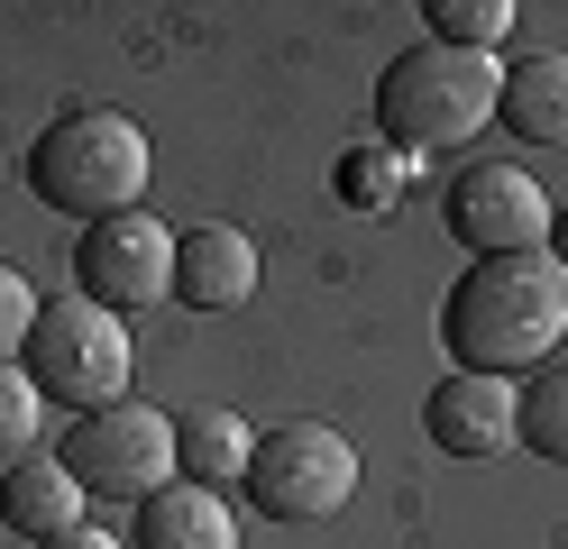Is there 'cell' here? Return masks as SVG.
<instances>
[{
  "label": "cell",
  "instance_id": "cell-6",
  "mask_svg": "<svg viewBox=\"0 0 568 549\" xmlns=\"http://www.w3.org/2000/svg\"><path fill=\"white\" fill-rule=\"evenodd\" d=\"M239 486L266 522H339L348 495H358V439L331 421H275L257 430Z\"/></svg>",
  "mask_w": 568,
  "mask_h": 549
},
{
  "label": "cell",
  "instance_id": "cell-4",
  "mask_svg": "<svg viewBox=\"0 0 568 549\" xmlns=\"http://www.w3.org/2000/svg\"><path fill=\"white\" fill-rule=\"evenodd\" d=\"M19 366H28V385H38L47 403H64V413H101V403H120L138 385V339H129V321L92 312L74 293V303H47L38 312Z\"/></svg>",
  "mask_w": 568,
  "mask_h": 549
},
{
  "label": "cell",
  "instance_id": "cell-12",
  "mask_svg": "<svg viewBox=\"0 0 568 549\" xmlns=\"http://www.w3.org/2000/svg\"><path fill=\"white\" fill-rule=\"evenodd\" d=\"M83 504H92V495L64 476V458H10V476H0V531H19V540L74 531Z\"/></svg>",
  "mask_w": 568,
  "mask_h": 549
},
{
  "label": "cell",
  "instance_id": "cell-17",
  "mask_svg": "<svg viewBox=\"0 0 568 549\" xmlns=\"http://www.w3.org/2000/svg\"><path fill=\"white\" fill-rule=\"evenodd\" d=\"M331 183H339V202H358V211H395L404 165H395V146H348Z\"/></svg>",
  "mask_w": 568,
  "mask_h": 549
},
{
  "label": "cell",
  "instance_id": "cell-20",
  "mask_svg": "<svg viewBox=\"0 0 568 549\" xmlns=\"http://www.w3.org/2000/svg\"><path fill=\"white\" fill-rule=\"evenodd\" d=\"M28 549H129L120 531H101V522H74V531H55V540H28Z\"/></svg>",
  "mask_w": 568,
  "mask_h": 549
},
{
  "label": "cell",
  "instance_id": "cell-19",
  "mask_svg": "<svg viewBox=\"0 0 568 549\" xmlns=\"http://www.w3.org/2000/svg\"><path fill=\"white\" fill-rule=\"evenodd\" d=\"M38 293H28V275L0 256V366H19V348H28V329H38Z\"/></svg>",
  "mask_w": 568,
  "mask_h": 549
},
{
  "label": "cell",
  "instance_id": "cell-16",
  "mask_svg": "<svg viewBox=\"0 0 568 549\" xmlns=\"http://www.w3.org/2000/svg\"><path fill=\"white\" fill-rule=\"evenodd\" d=\"M514 449L568 467V366H541V376L523 385V421H514Z\"/></svg>",
  "mask_w": 568,
  "mask_h": 549
},
{
  "label": "cell",
  "instance_id": "cell-11",
  "mask_svg": "<svg viewBox=\"0 0 568 549\" xmlns=\"http://www.w3.org/2000/svg\"><path fill=\"white\" fill-rule=\"evenodd\" d=\"M129 549H239V512L211 495V486H184V476H174L165 495L138 504Z\"/></svg>",
  "mask_w": 568,
  "mask_h": 549
},
{
  "label": "cell",
  "instance_id": "cell-15",
  "mask_svg": "<svg viewBox=\"0 0 568 549\" xmlns=\"http://www.w3.org/2000/svg\"><path fill=\"white\" fill-rule=\"evenodd\" d=\"M432 47H458V55H505V37H514V0H432Z\"/></svg>",
  "mask_w": 568,
  "mask_h": 549
},
{
  "label": "cell",
  "instance_id": "cell-7",
  "mask_svg": "<svg viewBox=\"0 0 568 549\" xmlns=\"http://www.w3.org/2000/svg\"><path fill=\"white\" fill-rule=\"evenodd\" d=\"M74 293L92 312H156L174 303V230L148 211H120V220H92V230L74 238Z\"/></svg>",
  "mask_w": 568,
  "mask_h": 549
},
{
  "label": "cell",
  "instance_id": "cell-8",
  "mask_svg": "<svg viewBox=\"0 0 568 549\" xmlns=\"http://www.w3.org/2000/svg\"><path fill=\"white\" fill-rule=\"evenodd\" d=\"M550 211H559V202L531 183V165L486 156V165H458V174H449L440 230L468 247V256H531V247H550Z\"/></svg>",
  "mask_w": 568,
  "mask_h": 549
},
{
  "label": "cell",
  "instance_id": "cell-5",
  "mask_svg": "<svg viewBox=\"0 0 568 549\" xmlns=\"http://www.w3.org/2000/svg\"><path fill=\"white\" fill-rule=\"evenodd\" d=\"M64 476H74L83 495L101 504H148L165 495L174 476V413L148 394H120L101 403V413H74V430H64Z\"/></svg>",
  "mask_w": 568,
  "mask_h": 549
},
{
  "label": "cell",
  "instance_id": "cell-14",
  "mask_svg": "<svg viewBox=\"0 0 568 549\" xmlns=\"http://www.w3.org/2000/svg\"><path fill=\"white\" fill-rule=\"evenodd\" d=\"M247 449H257V430H247L239 413H193V421H174V467H184V486H211L221 495L230 476H247Z\"/></svg>",
  "mask_w": 568,
  "mask_h": 549
},
{
  "label": "cell",
  "instance_id": "cell-18",
  "mask_svg": "<svg viewBox=\"0 0 568 549\" xmlns=\"http://www.w3.org/2000/svg\"><path fill=\"white\" fill-rule=\"evenodd\" d=\"M47 421V394L28 385V366H0V458H28Z\"/></svg>",
  "mask_w": 568,
  "mask_h": 549
},
{
  "label": "cell",
  "instance_id": "cell-3",
  "mask_svg": "<svg viewBox=\"0 0 568 549\" xmlns=\"http://www.w3.org/2000/svg\"><path fill=\"white\" fill-rule=\"evenodd\" d=\"M505 101V55H458V47H404L376 73V129L395 156H458L495 129Z\"/></svg>",
  "mask_w": 568,
  "mask_h": 549
},
{
  "label": "cell",
  "instance_id": "cell-21",
  "mask_svg": "<svg viewBox=\"0 0 568 549\" xmlns=\"http://www.w3.org/2000/svg\"><path fill=\"white\" fill-rule=\"evenodd\" d=\"M541 256H550V266H559V275H568V202H559V211H550V247H541Z\"/></svg>",
  "mask_w": 568,
  "mask_h": 549
},
{
  "label": "cell",
  "instance_id": "cell-1",
  "mask_svg": "<svg viewBox=\"0 0 568 549\" xmlns=\"http://www.w3.org/2000/svg\"><path fill=\"white\" fill-rule=\"evenodd\" d=\"M440 339L458 376H531L568 339V275L541 247L531 256H468V275L440 303Z\"/></svg>",
  "mask_w": 568,
  "mask_h": 549
},
{
  "label": "cell",
  "instance_id": "cell-13",
  "mask_svg": "<svg viewBox=\"0 0 568 549\" xmlns=\"http://www.w3.org/2000/svg\"><path fill=\"white\" fill-rule=\"evenodd\" d=\"M495 120H505L523 146H568V55H550V47L541 55H514Z\"/></svg>",
  "mask_w": 568,
  "mask_h": 549
},
{
  "label": "cell",
  "instance_id": "cell-2",
  "mask_svg": "<svg viewBox=\"0 0 568 549\" xmlns=\"http://www.w3.org/2000/svg\"><path fill=\"white\" fill-rule=\"evenodd\" d=\"M148 174H156L148 129L129 110H111V101L64 110L28 146V193L47 211H64V220H83V230L92 220H120V211H148Z\"/></svg>",
  "mask_w": 568,
  "mask_h": 549
},
{
  "label": "cell",
  "instance_id": "cell-9",
  "mask_svg": "<svg viewBox=\"0 0 568 549\" xmlns=\"http://www.w3.org/2000/svg\"><path fill=\"white\" fill-rule=\"evenodd\" d=\"M514 421H523V385L458 376V366L432 385V403H422V439H432L440 458H505L514 449Z\"/></svg>",
  "mask_w": 568,
  "mask_h": 549
},
{
  "label": "cell",
  "instance_id": "cell-10",
  "mask_svg": "<svg viewBox=\"0 0 568 549\" xmlns=\"http://www.w3.org/2000/svg\"><path fill=\"white\" fill-rule=\"evenodd\" d=\"M257 238L230 230V220H202V230H174V303L184 312H247L257 303Z\"/></svg>",
  "mask_w": 568,
  "mask_h": 549
}]
</instances>
